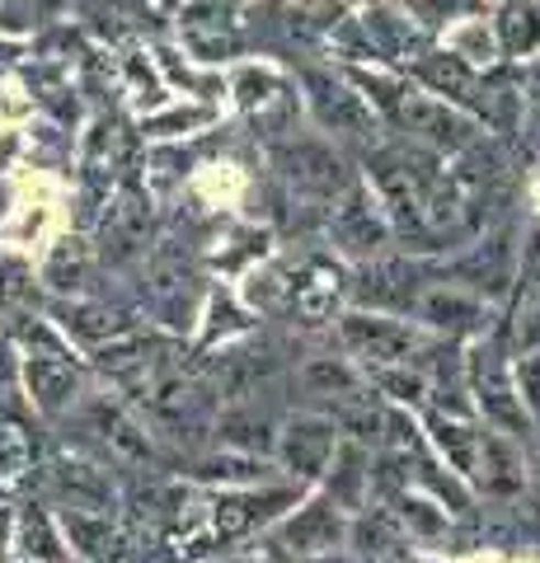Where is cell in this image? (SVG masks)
Returning a JSON list of instances; mask_svg holds the SVG:
<instances>
[{"instance_id": "6da1fadb", "label": "cell", "mask_w": 540, "mask_h": 563, "mask_svg": "<svg viewBox=\"0 0 540 563\" xmlns=\"http://www.w3.org/2000/svg\"><path fill=\"white\" fill-rule=\"evenodd\" d=\"M296 85H301V103L310 109L320 132L339 136V141H353V146H367V151L381 141V122L386 118L353 90V80H348L343 70L306 66L301 76H296Z\"/></svg>"}, {"instance_id": "7a4b0ae2", "label": "cell", "mask_w": 540, "mask_h": 563, "mask_svg": "<svg viewBox=\"0 0 540 563\" xmlns=\"http://www.w3.org/2000/svg\"><path fill=\"white\" fill-rule=\"evenodd\" d=\"M273 169H277V179L287 184L291 198L310 202V207H334L343 192L353 188V174H348L343 155L320 136L273 141Z\"/></svg>"}, {"instance_id": "3957f363", "label": "cell", "mask_w": 540, "mask_h": 563, "mask_svg": "<svg viewBox=\"0 0 540 563\" xmlns=\"http://www.w3.org/2000/svg\"><path fill=\"white\" fill-rule=\"evenodd\" d=\"M225 90H231L235 109L245 113L254 136H283L301 118V85L277 62H240L225 80Z\"/></svg>"}, {"instance_id": "277c9868", "label": "cell", "mask_w": 540, "mask_h": 563, "mask_svg": "<svg viewBox=\"0 0 540 563\" xmlns=\"http://www.w3.org/2000/svg\"><path fill=\"white\" fill-rule=\"evenodd\" d=\"M174 33H179V47L202 66L235 62L250 43L245 0H184L174 10Z\"/></svg>"}, {"instance_id": "5b68a950", "label": "cell", "mask_w": 540, "mask_h": 563, "mask_svg": "<svg viewBox=\"0 0 540 563\" xmlns=\"http://www.w3.org/2000/svg\"><path fill=\"white\" fill-rule=\"evenodd\" d=\"M390 122L409 141H418V146H428V151H438V155H456V151H465L470 141L484 132L480 122L461 109V103L438 99V95L418 90V85H409V95L399 99V109H395Z\"/></svg>"}, {"instance_id": "8992f818", "label": "cell", "mask_w": 540, "mask_h": 563, "mask_svg": "<svg viewBox=\"0 0 540 563\" xmlns=\"http://www.w3.org/2000/svg\"><path fill=\"white\" fill-rule=\"evenodd\" d=\"M95 258L113 263V268H128L146 254V240H151V192L136 184V179H123L109 198H103V211H99V235H95Z\"/></svg>"}, {"instance_id": "52a82bcc", "label": "cell", "mask_w": 540, "mask_h": 563, "mask_svg": "<svg viewBox=\"0 0 540 563\" xmlns=\"http://www.w3.org/2000/svg\"><path fill=\"white\" fill-rule=\"evenodd\" d=\"M136 136L142 132H132L123 128L118 118H95V128L90 136H85V151H80V192H85V221H90V211L95 202H103L109 192L123 184V174L132 169L136 161Z\"/></svg>"}, {"instance_id": "ba28073f", "label": "cell", "mask_w": 540, "mask_h": 563, "mask_svg": "<svg viewBox=\"0 0 540 563\" xmlns=\"http://www.w3.org/2000/svg\"><path fill=\"white\" fill-rule=\"evenodd\" d=\"M339 339H343V347L353 352V357H362L367 366H405V362H414L418 352H423V339H418L414 324L390 320V314H381V310L343 314Z\"/></svg>"}, {"instance_id": "9c48e42d", "label": "cell", "mask_w": 540, "mask_h": 563, "mask_svg": "<svg viewBox=\"0 0 540 563\" xmlns=\"http://www.w3.org/2000/svg\"><path fill=\"white\" fill-rule=\"evenodd\" d=\"M329 240H334L343 254H353V258L386 254V244L395 235H390L386 211H381L376 192L367 184H353L334 207H329Z\"/></svg>"}, {"instance_id": "30bf717a", "label": "cell", "mask_w": 540, "mask_h": 563, "mask_svg": "<svg viewBox=\"0 0 540 563\" xmlns=\"http://www.w3.org/2000/svg\"><path fill=\"white\" fill-rule=\"evenodd\" d=\"M418 296H423V268L409 258H362L357 282H353V301L372 306V310H414Z\"/></svg>"}, {"instance_id": "8fae6325", "label": "cell", "mask_w": 540, "mask_h": 563, "mask_svg": "<svg viewBox=\"0 0 540 563\" xmlns=\"http://www.w3.org/2000/svg\"><path fill=\"white\" fill-rule=\"evenodd\" d=\"M277 451H283V465L296 474V479H316V474L329 470L339 451V422L320 418V413H301L291 418L283 432H277Z\"/></svg>"}, {"instance_id": "7c38bea8", "label": "cell", "mask_w": 540, "mask_h": 563, "mask_svg": "<svg viewBox=\"0 0 540 563\" xmlns=\"http://www.w3.org/2000/svg\"><path fill=\"white\" fill-rule=\"evenodd\" d=\"M470 390H475L484 418H489L498 432H527V409H521V395H513L517 385L498 366L494 347H475V352H470Z\"/></svg>"}, {"instance_id": "4fadbf2b", "label": "cell", "mask_w": 540, "mask_h": 563, "mask_svg": "<svg viewBox=\"0 0 540 563\" xmlns=\"http://www.w3.org/2000/svg\"><path fill=\"white\" fill-rule=\"evenodd\" d=\"M85 418H90V428L99 432V442L109 446V455L113 461H128V465H155L161 461V451H155V442H151V432L136 422L123 404L118 399H109V395H99V399H90L85 404Z\"/></svg>"}, {"instance_id": "5bb4252c", "label": "cell", "mask_w": 540, "mask_h": 563, "mask_svg": "<svg viewBox=\"0 0 540 563\" xmlns=\"http://www.w3.org/2000/svg\"><path fill=\"white\" fill-rule=\"evenodd\" d=\"M521 109H527V95H521V80H513L508 70H480L475 76V90L465 99V113L480 122V128H489L498 136H513L517 122H521Z\"/></svg>"}, {"instance_id": "9a60e30c", "label": "cell", "mask_w": 540, "mask_h": 563, "mask_svg": "<svg viewBox=\"0 0 540 563\" xmlns=\"http://www.w3.org/2000/svg\"><path fill=\"white\" fill-rule=\"evenodd\" d=\"M418 320H428L438 333H451V339H461V333H480L489 324V310L475 291L465 287H423L418 296Z\"/></svg>"}, {"instance_id": "2e32d148", "label": "cell", "mask_w": 540, "mask_h": 563, "mask_svg": "<svg viewBox=\"0 0 540 563\" xmlns=\"http://www.w3.org/2000/svg\"><path fill=\"white\" fill-rule=\"evenodd\" d=\"M24 380L43 413H62L80 390V366L66 352H24Z\"/></svg>"}, {"instance_id": "e0dca14e", "label": "cell", "mask_w": 540, "mask_h": 563, "mask_svg": "<svg viewBox=\"0 0 540 563\" xmlns=\"http://www.w3.org/2000/svg\"><path fill=\"white\" fill-rule=\"evenodd\" d=\"M52 484L62 493V507H85V512H113V474L80 461V455H62L52 461Z\"/></svg>"}, {"instance_id": "ac0fdd59", "label": "cell", "mask_w": 540, "mask_h": 563, "mask_svg": "<svg viewBox=\"0 0 540 563\" xmlns=\"http://www.w3.org/2000/svg\"><path fill=\"white\" fill-rule=\"evenodd\" d=\"M348 536V517L334 498L296 507V517L283 526V544L291 554H329Z\"/></svg>"}, {"instance_id": "d6986e66", "label": "cell", "mask_w": 540, "mask_h": 563, "mask_svg": "<svg viewBox=\"0 0 540 563\" xmlns=\"http://www.w3.org/2000/svg\"><path fill=\"white\" fill-rule=\"evenodd\" d=\"M283 503H296L291 488H277V493H258V488H245V493H225L217 498V536L221 540H240V536H254L264 521H273L283 512Z\"/></svg>"}, {"instance_id": "ffe728a7", "label": "cell", "mask_w": 540, "mask_h": 563, "mask_svg": "<svg viewBox=\"0 0 540 563\" xmlns=\"http://www.w3.org/2000/svg\"><path fill=\"white\" fill-rule=\"evenodd\" d=\"M405 76L418 85V90H428V95H438V99H451V103H461L465 109V99L470 90H475V76L480 70L461 62L456 52H447V47H428L423 57H418Z\"/></svg>"}, {"instance_id": "44dd1931", "label": "cell", "mask_w": 540, "mask_h": 563, "mask_svg": "<svg viewBox=\"0 0 540 563\" xmlns=\"http://www.w3.org/2000/svg\"><path fill=\"white\" fill-rule=\"evenodd\" d=\"M489 20L498 33V52L508 62L540 57V0H498Z\"/></svg>"}, {"instance_id": "7402d4cb", "label": "cell", "mask_w": 540, "mask_h": 563, "mask_svg": "<svg viewBox=\"0 0 540 563\" xmlns=\"http://www.w3.org/2000/svg\"><path fill=\"white\" fill-rule=\"evenodd\" d=\"M62 329L71 333V339H80L90 352H99V347H109V343H118L123 333H132V329H142L132 320V310H118V306H95V301H71V306H62Z\"/></svg>"}, {"instance_id": "603a6c76", "label": "cell", "mask_w": 540, "mask_h": 563, "mask_svg": "<svg viewBox=\"0 0 540 563\" xmlns=\"http://www.w3.org/2000/svg\"><path fill=\"white\" fill-rule=\"evenodd\" d=\"M442 47H447V52H456V57L470 62L475 70H489V66L503 62L498 33H494V20H489V14H470V20L451 24V29L442 33Z\"/></svg>"}, {"instance_id": "cb8c5ba5", "label": "cell", "mask_w": 540, "mask_h": 563, "mask_svg": "<svg viewBox=\"0 0 540 563\" xmlns=\"http://www.w3.org/2000/svg\"><path fill=\"white\" fill-rule=\"evenodd\" d=\"M95 268V250L85 244L80 235H62L57 244H52V254L43 263V282L52 291H80L85 277H90Z\"/></svg>"}, {"instance_id": "d4e9b609", "label": "cell", "mask_w": 540, "mask_h": 563, "mask_svg": "<svg viewBox=\"0 0 540 563\" xmlns=\"http://www.w3.org/2000/svg\"><path fill=\"white\" fill-rule=\"evenodd\" d=\"M329 465H334V474H329V498H334L343 512H357L362 498H367V484H372L367 451L362 446H339Z\"/></svg>"}, {"instance_id": "484cf974", "label": "cell", "mask_w": 540, "mask_h": 563, "mask_svg": "<svg viewBox=\"0 0 540 563\" xmlns=\"http://www.w3.org/2000/svg\"><path fill=\"white\" fill-rule=\"evenodd\" d=\"M399 10H405L428 38H438V33L470 20V14H489V0H399Z\"/></svg>"}, {"instance_id": "4316f807", "label": "cell", "mask_w": 540, "mask_h": 563, "mask_svg": "<svg viewBox=\"0 0 540 563\" xmlns=\"http://www.w3.org/2000/svg\"><path fill=\"white\" fill-rule=\"evenodd\" d=\"M306 385L310 395H320V399H348L353 390H362V376L348 366L343 357H310L306 366H301V376H296Z\"/></svg>"}, {"instance_id": "83f0119b", "label": "cell", "mask_w": 540, "mask_h": 563, "mask_svg": "<svg viewBox=\"0 0 540 563\" xmlns=\"http://www.w3.org/2000/svg\"><path fill=\"white\" fill-rule=\"evenodd\" d=\"M475 474H480V484L489 488V493H517V488H521L517 455H513V446L503 442V437H494V432H480V465H475Z\"/></svg>"}, {"instance_id": "f1b7e54d", "label": "cell", "mask_w": 540, "mask_h": 563, "mask_svg": "<svg viewBox=\"0 0 540 563\" xmlns=\"http://www.w3.org/2000/svg\"><path fill=\"white\" fill-rule=\"evenodd\" d=\"M118 70H123V85L132 90L136 103H165V76H161V66H155L151 52L128 47L123 57H118Z\"/></svg>"}, {"instance_id": "f546056e", "label": "cell", "mask_w": 540, "mask_h": 563, "mask_svg": "<svg viewBox=\"0 0 540 563\" xmlns=\"http://www.w3.org/2000/svg\"><path fill=\"white\" fill-rule=\"evenodd\" d=\"M432 432H438V446L451 455V465H456L461 474H475L480 465V432H470L465 422H456L451 413H432Z\"/></svg>"}, {"instance_id": "4dcf8cb0", "label": "cell", "mask_w": 540, "mask_h": 563, "mask_svg": "<svg viewBox=\"0 0 540 563\" xmlns=\"http://www.w3.org/2000/svg\"><path fill=\"white\" fill-rule=\"evenodd\" d=\"M202 122H212V109L202 103H161L146 122H142V136H155V141H174V136H188Z\"/></svg>"}, {"instance_id": "1f68e13d", "label": "cell", "mask_w": 540, "mask_h": 563, "mask_svg": "<svg viewBox=\"0 0 540 563\" xmlns=\"http://www.w3.org/2000/svg\"><path fill=\"white\" fill-rule=\"evenodd\" d=\"M20 526H24V550H29V559H38V563H57L62 559V540H57L52 521L38 512V507H29V512L20 517Z\"/></svg>"}, {"instance_id": "d6a6232c", "label": "cell", "mask_w": 540, "mask_h": 563, "mask_svg": "<svg viewBox=\"0 0 540 563\" xmlns=\"http://www.w3.org/2000/svg\"><path fill=\"white\" fill-rule=\"evenodd\" d=\"M33 461V442L20 422H0V479H14L24 474Z\"/></svg>"}, {"instance_id": "836d02e7", "label": "cell", "mask_w": 540, "mask_h": 563, "mask_svg": "<svg viewBox=\"0 0 540 563\" xmlns=\"http://www.w3.org/2000/svg\"><path fill=\"white\" fill-rule=\"evenodd\" d=\"M517 390L527 395V409L540 418V352L521 357V366H517Z\"/></svg>"}, {"instance_id": "e575fe53", "label": "cell", "mask_w": 540, "mask_h": 563, "mask_svg": "<svg viewBox=\"0 0 540 563\" xmlns=\"http://www.w3.org/2000/svg\"><path fill=\"white\" fill-rule=\"evenodd\" d=\"M20 62H24V43H20V38H10V33H0V70L20 66Z\"/></svg>"}, {"instance_id": "d590c367", "label": "cell", "mask_w": 540, "mask_h": 563, "mask_svg": "<svg viewBox=\"0 0 540 563\" xmlns=\"http://www.w3.org/2000/svg\"><path fill=\"white\" fill-rule=\"evenodd\" d=\"M33 5V14H43V20H52V14H62L66 5H71V0H29Z\"/></svg>"}, {"instance_id": "8d00e7d4", "label": "cell", "mask_w": 540, "mask_h": 563, "mask_svg": "<svg viewBox=\"0 0 540 563\" xmlns=\"http://www.w3.org/2000/svg\"><path fill=\"white\" fill-rule=\"evenodd\" d=\"M301 563H343V559H334V554H301Z\"/></svg>"}, {"instance_id": "74e56055", "label": "cell", "mask_w": 540, "mask_h": 563, "mask_svg": "<svg viewBox=\"0 0 540 563\" xmlns=\"http://www.w3.org/2000/svg\"><path fill=\"white\" fill-rule=\"evenodd\" d=\"M5 531H10V512L0 507V550H5Z\"/></svg>"}, {"instance_id": "f35d334b", "label": "cell", "mask_w": 540, "mask_h": 563, "mask_svg": "<svg viewBox=\"0 0 540 563\" xmlns=\"http://www.w3.org/2000/svg\"><path fill=\"white\" fill-rule=\"evenodd\" d=\"M245 563H277V559H268V554H264V559H245Z\"/></svg>"}, {"instance_id": "ab89813d", "label": "cell", "mask_w": 540, "mask_h": 563, "mask_svg": "<svg viewBox=\"0 0 540 563\" xmlns=\"http://www.w3.org/2000/svg\"><path fill=\"white\" fill-rule=\"evenodd\" d=\"M0 211H5V207H0Z\"/></svg>"}]
</instances>
